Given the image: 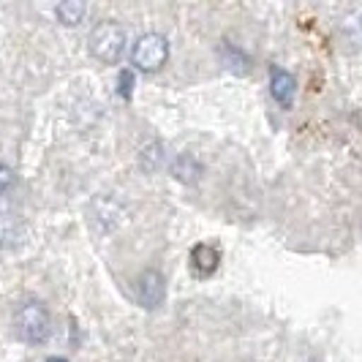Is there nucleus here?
Segmentation results:
<instances>
[{"label": "nucleus", "mask_w": 362, "mask_h": 362, "mask_svg": "<svg viewBox=\"0 0 362 362\" xmlns=\"http://www.w3.org/2000/svg\"><path fill=\"white\" fill-rule=\"evenodd\" d=\"M14 327L25 344L38 346L52 332V316L41 300H25V303H19L17 313H14Z\"/></svg>", "instance_id": "1"}, {"label": "nucleus", "mask_w": 362, "mask_h": 362, "mask_svg": "<svg viewBox=\"0 0 362 362\" xmlns=\"http://www.w3.org/2000/svg\"><path fill=\"white\" fill-rule=\"evenodd\" d=\"M221 57H223V63H226L232 71H240V74L248 71V57H245V52L237 49V47H232L229 41L221 44Z\"/></svg>", "instance_id": "10"}, {"label": "nucleus", "mask_w": 362, "mask_h": 362, "mask_svg": "<svg viewBox=\"0 0 362 362\" xmlns=\"http://www.w3.org/2000/svg\"><path fill=\"white\" fill-rule=\"evenodd\" d=\"M270 93L281 109L294 107V98H297V79H294V74L281 69V66H270Z\"/></svg>", "instance_id": "5"}, {"label": "nucleus", "mask_w": 362, "mask_h": 362, "mask_svg": "<svg viewBox=\"0 0 362 362\" xmlns=\"http://www.w3.org/2000/svg\"><path fill=\"white\" fill-rule=\"evenodd\" d=\"M88 44H90V52L95 54L101 63L115 66V63H120V57L126 52L128 38H126L123 25H117V22H112V19H104V22H98L90 30Z\"/></svg>", "instance_id": "2"}, {"label": "nucleus", "mask_w": 362, "mask_h": 362, "mask_svg": "<svg viewBox=\"0 0 362 362\" xmlns=\"http://www.w3.org/2000/svg\"><path fill=\"white\" fill-rule=\"evenodd\" d=\"M166 161V147L163 142H150L147 147H142V153H139V166L145 169V172H158Z\"/></svg>", "instance_id": "9"}, {"label": "nucleus", "mask_w": 362, "mask_h": 362, "mask_svg": "<svg viewBox=\"0 0 362 362\" xmlns=\"http://www.w3.org/2000/svg\"><path fill=\"white\" fill-rule=\"evenodd\" d=\"M14 180H17V177H14V172H11L8 166H3V163H0V197H6V191L14 185Z\"/></svg>", "instance_id": "12"}, {"label": "nucleus", "mask_w": 362, "mask_h": 362, "mask_svg": "<svg viewBox=\"0 0 362 362\" xmlns=\"http://www.w3.org/2000/svg\"><path fill=\"white\" fill-rule=\"evenodd\" d=\"M134 297L142 308H158L166 300V278L158 270H145L134 284Z\"/></svg>", "instance_id": "4"}, {"label": "nucleus", "mask_w": 362, "mask_h": 362, "mask_svg": "<svg viewBox=\"0 0 362 362\" xmlns=\"http://www.w3.org/2000/svg\"><path fill=\"white\" fill-rule=\"evenodd\" d=\"M47 362H69V360H63V357H49Z\"/></svg>", "instance_id": "13"}, {"label": "nucleus", "mask_w": 362, "mask_h": 362, "mask_svg": "<svg viewBox=\"0 0 362 362\" xmlns=\"http://www.w3.org/2000/svg\"><path fill=\"white\" fill-rule=\"evenodd\" d=\"M85 14H88V6L79 3V0H69V3L54 6V17H57V22H63V25H69V28L79 25V22L85 19Z\"/></svg>", "instance_id": "8"}, {"label": "nucleus", "mask_w": 362, "mask_h": 362, "mask_svg": "<svg viewBox=\"0 0 362 362\" xmlns=\"http://www.w3.org/2000/svg\"><path fill=\"white\" fill-rule=\"evenodd\" d=\"M218 264H221V251H218L216 245H210V243L194 245V251H191V270L197 272L199 278L213 275L218 270Z\"/></svg>", "instance_id": "6"}, {"label": "nucleus", "mask_w": 362, "mask_h": 362, "mask_svg": "<svg viewBox=\"0 0 362 362\" xmlns=\"http://www.w3.org/2000/svg\"><path fill=\"white\" fill-rule=\"evenodd\" d=\"M172 175L180 182H185V185H194V182H199V177L204 175V166H202L199 158H194L191 153H180V156L172 158Z\"/></svg>", "instance_id": "7"}, {"label": "nucleus", "mask_w": 362, "mask_h": 362, "mask_svg": "<svg viewBox=\"0 0 362 362\" xmlns=\"http://www.w3.org/2000/svg\"><path fill=\"white\" fill-rule=\"evenodd\" d=\"M169 60V41L161 33H145L136 38V44L131 47V63L134 69L147 74L161 71Z\"/></svg>", "instance_id": "3"}, {"label": "nucleus", "mask_w": 362, "mask_h": 362, "mask_svg": "<svg viewBox=\"0 0 362 362\" xmlns=\"http://www.w3.org/2000/svg\"><path fill=\"white\" fill-rule=\"evenodd\" d=\"M117 93H120V98H131V93H134V74L131 71H120V76H117Z\"/></svg>", "instance_id": "11"}]
</instances>
